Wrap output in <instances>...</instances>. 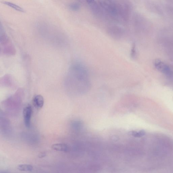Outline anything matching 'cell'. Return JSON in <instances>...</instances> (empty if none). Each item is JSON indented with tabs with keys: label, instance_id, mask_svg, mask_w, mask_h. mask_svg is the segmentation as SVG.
<instances>
[{
	"label": "cell",
	"instance_id": "1",
	"mask_svg": "<svg viewBox=\"0 0 173 173\" xmlns=\"http://www.w3.org/2000/svg\"><path fill=\"white\" fill-rule=\"evenodd\" d=\"M91 11L95 16L111 22L124 23L129 18L131 6L128 3L116 1H88Z\"/></svg>",
	"mask_w": 173,
	"mask_h": 173
},
{
	"label": "cell",
	"instance_id": "2",
	"mask_svg": "<svg viewBox=\"0 0 173 173\" xmlns=\"http://www.w3.org/2000/svg\"><path fill=\"white\" fill-rule=\"evenodd\" d=\"M39 28L41 34L49 42L54 45L61 46L65 43V39L63 34L51 25L42 23Z\"/></svg>",
	"mask_w": 173,
	"mask_h": 173
},
{
	"label": "cell",
	"instance_id": "3",
	"mask_svg": "<svg viewBox=\"0 0 173 173\" xmlns=\"http://www.w3.org/2000/svg\"><path fill=\"white\" fill-rule=\"evenodd\" d=\"M1 53L6 55H13L16 54V50L7 35L2 26L0 34Z\"/></svg>",
	"mask_w": 173,
	"mask_h": 173
},
{
	"label": "cell",
	"instance_id": "4",
	"mask_svg": "<svg viewBox=\"0 0 173 173\" xmlns=\"http://www.w3.org/2000/svg\"><path fill=\"white\" fill-rule=\"evenodd\" d=\"M32 112V108L30 105H27L23 110V115L24 124L25 127L28 128L31 127Z\"/></svg>",
	"mask_w": 173,
	"mask_h": 173
},
{
	"label": "cell",
	"instance_id": "5",
	"mask_svg": "<svg viewBox=\"0 0 173 173\" xmlns=\"http://www.w3.org/2000/svg\"><path fill=\"white\" fill-rule=\"evenodd\" d=\"M108 33L111 36L115 38H121L124 35V31L118 26H111L108 29Z\"/></svg>",
	"mask_w": 173,
	"mask_h": 173
},
{
	"label": "cell",
	"instance_id": "6",
	"mask_svg": "<svg viewBox=\"0 0 173 173\" xmlns=\"http://www.w3.org/2000/svg\"><path fill=\"white\" fill-rule=\"evenodd\" d=\"M44 99L42 96L41 95H37L35 96L32 101L34 106L37 109L42 108L44 105Z\"/></svg>",
	"mask_w": 173,
	"mask_h": 173
},
{
	"label": "cell",
	"instance_id": "7",
	"mask_svg": "<svg viewBox=\"0 0 173 173\" xmlns=\"http://www.w3.org/2000/svg\"><path fill=\"white\" fill-rule=\"evenodd\" d=\"M54 150L66 152L68 151V145L64 143L55 144L52 146Z\"/></svg>",
	"mask_w": 173,
	"mask_h": 173
},
{
	"label": "cell",
	"instance_id": "8",
	"mask_svg": "<svg viewBox=\"0 0 173 173\" xmlns=\"http://www.w3.org/2000/svg\"><path fill=\"white\" fill-rule=\"evenodd\" d=\"M33 168L32 165L27 164H22L17 166V169L22 171L31 172L33 171Z\"/></svg>",
	"mask_w": 173,
	"mask_h": 173
},
{
	"label": "cell",
	"instance_id": "9",
	"mask_svg": "<svg viewBox=\"0 0 173 173\" xmlns=\"http://www.w3.org/2000/svg\"><path fill=\"white\" fill-rule=\"evenodd\" d=\"M2 2L3 3L7 5L8 6L12 8L16 11L21 12H25V10L23 8L12 2L7 1H3Z\"/></svg>",
	"mask_w": 173,
	"mask_h": 173
},
{
	"label": "cell",
	"instance_id": "10",
	"mask_svg": "<svg viewBox=\"0 0 173 173\" xmlns=\"http://www.w3.org/2000/svg\"><path fill=\"white\" fill-rule=\"evenodd\" d=\"M68 7L70 10L74 11H77L80 10L81 5L78 2H72L68 5Z\"/></svg>",
	"mask_w": 173,
	"mask_h": 173
},
{
	"label": "cell",
	"instance_id": "11",
	"mask_svg": "<svg viewBox=\"0 0 173 173\" xmlns=\"http://www.w3.org/2000/svg\"><path fill=\"white\" fill-rule=\"evenodd\" d=\"M131 134L134 137L139 138L144 136L145 132L144 131H132Z\"/></svg>",
	"mask_w": 173,
	"mask_h": 173
},
{
	"label": "cell",
	"instance_id": "12",
	"mask_svg": "<svg viewBox=\"0 0 173 173\" xmlns=\"http://www.w3.org/2000/svg\"><path fill=\"white\" fill-rule=\"evenodd\" d=\"M46 154L45 153V152H42V153H41L39 155V157L40 158H42L45 157L46 156Z\"/></svg>",
	"mask_w": 173,
	"mask_h": 173
},
{
	"label": "cell",
	"instance_id": "13",
	"mask_svg": "<svg viewBox=\"0 0 173 173\" xmlns=\"http://www.w3.org/2000/svg\"><path fill=\"white\" fill-rule=\"evenodd\" d=\"M1 173H7L5 172H1Z\"/></svg>",
	"mask_w": 173,
	"mask_h": 173
}]
</instances>
